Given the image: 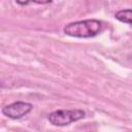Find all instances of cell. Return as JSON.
<instances>
[{
  "label": "cell",
  "instance_id": "obj_4",
  "mask_svg": "<svg viewBox=\"0 0 132 132\" xmlns=\"http://www.w3.org/2000/svg\"><path fill=\"white\" fill-rule=\"evenodd\" d=\"M114 18L122 23L132 25V8H126V9L119 10L118 12H116Z\"/></svg>",
  "mask_w": 132,
  "mask_h": 132
},
{
  "label": "cell",
  "instance_id": "obj_2",
  "mask_svg": "<svg viewBox=\"0 0 132 132\" xmlns=\"http://www.w3.org/2000/svg\"><path fill=\"white\" fill-rule=\"evenodd\" d=\"M85 116L86 112L81 109H58L51 112L47 116V120L52 125L62 127L77 122L84 119Z\"/></svg>",
  "mask_w": 132,
  "mask_h": 132
},
{
  "label": "cell",
  "instance_id": "obj_1",
  "mask_svg": "<svg viewBox=\"0 0 132 132\" xmlns=\"http://www.w3.org/2000/svg\"><path fill=\"white\" fill-rule=\"evenodd\" d=\"M104 25L101 21L96 19L84 20V21H76L67 24L63 31L66 35L76 38H91L103 30Z\"/></svg>",
  "mask_w": 132,
  "mask_h": 132
},
{
  "label": "cell",
  "instance_id": "obj_6",
  "mask_svg": "<svg viewBox=\"0 0 132 132\" xmlns=\"http://www.w3.org/2000/svg\"><path fill=\"white\" fill-rule=\"evenodd\" d=\"M15 1H16V3L20 4V5H27V4H29V2H30L31 0H15Z\"/></svg>",
  "mask_w": 132,
  "mask_h": 132
},
{
  "label": "cell",
  "instance_id": "obj_5",
  "mask_svg": "<svg viewBox=\"0 0 132 132\" xmlns=\"http://www.w3.org/2000/svg\"><path fill=\"white\" fill-rule=\"evenodd\" d=\"M31 1L34 3H37V4H48L53 0H31Z\"/></svg>",
  "mask_w": 132,
  "mask_h": 132
},
{
  "label": "cell",
  "instance_id": "obj_3",
  "mask_svg": "<svg viewBox=\"0 0 132 132\" xmlns=\"http://www.w3.org/2000/svg\"><path fill=\"white\" fill-rule=\"evenodd\" d=\"M33 108V105L29 102H25V101H16L13 102L11 104H8L6 106H4L1 110L2 114L12 119V120H18L21 119L25 116H27Z\"/></svg>",
  "mask_w": 132,
  "mask_h": 132
}]
</instances>
